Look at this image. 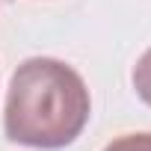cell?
Returning a JSON list of instances; mask_svg holds the SVG:
<instances>
[{"instance_id": "obj_3", "label": "cell", "mask_w": 151, "mask_h": 151, "mask_svg": "<svg viewBox=\"0 0 151 151\" xmlns=\"http://www.w3.org/2000/svg\"><path fill=\"white\" fill-rule=\"evenodd\" d=\"M104 151H151V133H124L113 139Z\"/></svg>"}, {"instance_id": "obj_1", "label": "cell", "mask_w": 151, "mask_h": 151, "mask_svg": "<svg viewBox=\"0 0 151 151\" xmlns=\"http://www.w3.org/2000/svg\"><path fill=\"white\" fill-rule=\"evenodd\" d=\"M89 116V89L71 65L33 56L15 68L3 110V130L12 142L42 151L65 148L83 133Z\"/></svg>"}, {"instance_id": "obj_2", "label": "cell", "mask_w": 151, "mask_h": 151, "mask_svg": "<svg viewBox=\"0 0 151 151\" xmlns=\"http://www.w3.org/2000/svg\"><path fill=\"white\" fill-rule=\"evenodd\" d=\"M130 80H133V89H136L139 101L151 107V47H148V50L139 56V62L133 65Z\"/></svg>"}]
</instances>
